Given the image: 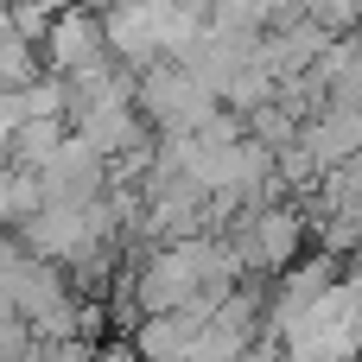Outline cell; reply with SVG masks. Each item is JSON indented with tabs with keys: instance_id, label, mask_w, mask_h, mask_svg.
Here are the masks:
<instances>
[{
	"instance_id": "obj_10",
	"label": "cell",
	"mask_w": 362,
	"mask_h": 362,
	"mask_svg": "<svg viewBox=\"0 0 362 362\" xmlns=\"http://www.w3.org/2000/svg\"><path fill=\"white\" fill-rule=\"evenodd\" d=\"M38 362H95V337H38Z\"/></svg>"
},
{
	"instance_id": "obj_1",
	"label": "cell",
	"mask_w": 362,
	"mask_h": 362,
	"mask_svg": "<svg viewBox=\"0 0 362 362\" xmlns=\"http://www.w3.org/2000/svg\"><path fill=\"white\" fill-rule=\"evenodd\" d=\"M274 344L286 350V362H362V261L331 280Z\"/></svg>"
},
{
	"instance_id": "obj_6",
	"label": "cell",
	"mask_w": 362,
	"mask_h": 362,
	"mask_svg": "<svg viewBox=\"0 0 362 362\" xmlns=\"http://www.w3.org/2000/svg\"><path fill=\"white\" fill-rule=\"evenodd\" d=\"M210 325V305H178V312H140L134 325V356L140 362H185Z\"/></svg>"
},
{
	"instance_id": "obj_3",
	"label": "cell",
	"mask_w": 362,
	"mask_h": 362,
	"mask_svg": "<svg viewBox=\"0 0 362 362\" xmlns=\"http://www.w3.org/2000/svg\"><path fill=\"white\" fill-rule=\"evenodd\" d=\"M229 248H235L242 274H280V267H293V261H299V248H305V216H299L293 204L261 197V204L235 210Z\"/></svg>"
},
{
	"instance_id": "obj_5",
	"label": "cell",
	"mask_w": 362,
	"mask_h": 362,
	"mask_svg": "<svg viewBox=\"0 0 362 362\" xmlns=\"http://www.w3.org/2000/svg\"><path fill=\"white\" fill-rule=\"evenodd\" d=\"M38 178H45V197H108V178H115V159L108 153H95L83 134H64V146L38 165Z\"/></svg>"
},
{
	"instance_id": "obj_8",
	"label": "cell",
	"mask_w": 362,
	"mask_h": 362,
	"mask_svg": "<svg viewBox=\"0 0 362 362\" xmlns=\"http://www.w3.org/2000/svg\"><path fill=\"white\" fill-rule=\"evenodd\" d=\"M64 134H70V115H32V121L13 134L6 159H13V165H32V172H38V165H45V159L64 146Z\"/></svg>"
},
{
	"instance_id": "obj_13",
	"label": "cell",
	"mask_w": 362,
	"mask_h": 362,
	"mask_svg": "<svg viewBox=\"0 0 362 362\" xmlns=\"http://www.w3.org/2000/svg\"><path fill=\"white\" fill-rule=\"evenodd\" d=\"M185 6H191V13H210V6H216V0H185Z\"/></svg>"
},
{
	"instance_id": "obj_11",
	"label": "cell",
	"mask_w": 362,
	"mask_h": 362,
	"mask_svg": "<svg viewBox=\"0 0 362 362\" xmlns=\"http://www.w3.org/2000/svg\"><path fill=\"white\" fill-rule=\"evenodd\" d=\"M19 127H25V102H19V89H0V153L13 146Z\"/></svg>"
},
{
	"instance_id": "obj_12",
	"label": "cell",
	"mask_w": 362,
	"mask_h": 362,
	"mask_svg": "<svg viewBox=\"0 0 362 362\" xmlns=\"http://www.w3.org/2000/svg\"><path fill=\"white\" fill-rule=\"evenodd\" d=\"M242 362H286V350L267 337V344H248V350H242Z\"/></svg>"
},
{
	"instance_id": "obj_4",
	"label": "cell",
	"mask_w": 362,
	"mask_h": 362,
	"mask_svg": "<svg viewBox=\"0 0 362 362\" xmlns=\"http://www.w3.org/2000/svg\"><path fill=\"white\" fill-rule=\"evenodd\" d=\"M38 45H45V64H51L64 83H95V76H108V70H115V51H108L102 13H95V6H83V0H64Z\"/></svg>"
},
{
	"instance_id": "obj_2",
	"label": "cell",
	"mask_w": 362,
	"mask_h": 362,
	"mask_svg": "<svg viewBox=\"0 0 362 362\" xmlns=\"http://www.w3.org/2000/svg\"><path fill=\"white\" fill-rule=\"evenodd\" d=\"M134 95H140V115H146L159 134H197V127L223 108V95H216L185 57L146 64V70L134 76Z\"/></svg>"
},
{
	"instance_id": "obj_7",
	"label": "cell",
	"mask_w": 362,
	"mask_h": 362,
	"mask_svg": "<svg viewBox=\"0 0 362 362\" xmlns=\"http://www.w3.org/2000/svg\"><path fill=\"white\" fill-rule=\"evenodd\" d=\"M331 280H337V255H305V261L280 267V280H274V293H267V337H280Z\"/></svg>"
},
{
	"instance_id": "obj_9",
	"label": "cell",
	"mask_w": 362,
	"mask_h": 362,
	"mask_svg": "<svg viewBox=\"0 0 362 362\" xmlns=\"http://www.w3.org/2000/svg\"><path fill=\"white\" fill-rule=\"evenodd\" d=\"M38 70H32V38L13 25V32H0V89H25Z\"/></svg>"
}]
</instances>
